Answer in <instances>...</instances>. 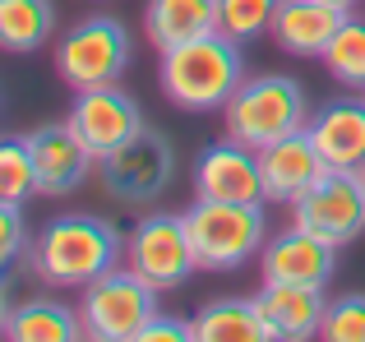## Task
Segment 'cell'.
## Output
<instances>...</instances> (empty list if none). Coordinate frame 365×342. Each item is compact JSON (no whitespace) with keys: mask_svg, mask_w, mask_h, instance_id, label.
<instances>
[{"mask_svg":"<svg viewBox=\"0 0 365 342\" xmlns=\"http://www.w3.org/2000/svg\"><path fill=\"white\" fill-rule=\"evenodd\" d=\"M158 83L171 107L180 111H222L232 93L245 83L241 42L227 33H208L195 42H180L162 51Z\"/></svg>","mask_w":365,"mask_h":342,"instance_id":"obj_1","label":"cell"},{"mask_svg":"<svg viewBox=\"0 0 365 342\" xmlns=\"http://www.w3.org/2000/svg\"><path fill=\"white\" fill-rule=\"evenodd\" d=\"M125 254V241L111 222L93 213H65L56 222L42 227V236L33 241V273L46 282V287H88L102 273L116 269V259Z\"/></svg>","mask_w":365,"mask_h":342,"instance_id":"obj_2","label":"cell"},{"mask_svg":"<svg viewBox=\"0 0 365 342\" xmlns=\"http://www.w3.org/2000/svg\"><path fill=\"white\" fill-rule=\"evenodd\" d=\"M222 116H227V139L255 148V153L310 125L305 88L296 79H287V74H255V79H245L232 93V102L222 107Z\"/></svg>","mask_w":365,"mask_h":342,"instance_id":"obj_3","label":"cell"},{"mask_svg":"<svg viewBox=\"0 0 365 342\" xmlns=\"http://www.w3.org/2000/svg\"><path fill=\"white\" fill-rule=\"evenodd\" d=\"M185 232L204 273H232L264 250V204L199 199L185 213Z\"/></svg>","mask_w":365,"mask_h":342,"instance_id":"obj_4","label":"cell"},{"mask_svg":"<svg viewBox=\"0 0 365 342\" xmlns=\"http://www.w3.org/2000/svg\"><path fill=\"white\" fill-rule=\"evenodd\" d=\"M158 315V287L143 282L130 264H116L111 273H102L98 282L83 287V333L98 338V342H134L139 328Z\"/></svg>","mask_w":365,"mask_h":342,"instance_id":"obj_5","label":"cell"},{"mask_svg":"<svg viewBox=\"0 0 365 342\" xmlns=\"http://www.w3.org/2000/svg\"><path fill=\"white\" fill-rule=\"evenodd\" d=\"M130 65V33L120 19L111 14H93L83 24H74L70 33L56 42V70L74 93L83 88H102L116 83Z\"/></svg>","mask_w":365,"mask_h":342,"instance_id":"obj_6","label":"cell"},{"mask_svg":"<svg viewBox=\"0 0 365 342\" xmlns=\"http://www.w3.org/2000/svg\"><path fill=\"white\" fill-rule=\"evenodd\" d=\"M98 176L116 204H153L176 176V153L158 130L143 125L134 139H125L116 153L98 157Z\"/></svg>","mask_w":365,"mask_h":342,"instance_id":"obj_7","label":"cell"},{"mask_svg":"<svg viewBox=\"0 0 365 342\" xmlns=\"http://www.w3.org/2000/svg\"><path fill=\"white\" fill-rule=\"evenodd\" d=\"M296 227L324 236L329 245H351L365 232V176L361 171L329 167L301 199L292 204Z\"/></svg>","mask_w":365,"mask_h":342,"instance_id":"obj_8","label":"cell"},{"mask_svg":"<svg viewBox=\"0 0 365 342\" xmlns=\"http://www.w3.org/2000/svg\"><path fill=\"white\" fill-rule=\"evenodd\" d=\"M125 264L139 273L143 282H153L158 291H176L190 282V273L199 269L195 245H190L185 217L176 213H153L125 241Z\"/></svg>","mask_w":365,"mask_h":342,"instance_id":"obj_9","label":"cell"},{"mask_svg":"<svg viewBox=\"0 0 365 342\" xmlns=\"http://www.w3.org/2000/svg\"><path fill=\"white\" fill-rule=\"evenodd\" d=\"M70 130L88 144L93 157H107V153H116L125 139H134L143 130V111L130 93L116 88V83H102V88L74 93Z\"/></svg>","mask_w":365,"mask_h":342,"instance_id":"obj_10","label":"cell"},{"mask_svg":"<svg viewBox=\"0 0 365 342\" xmlns=\"http://www.w3.org/2000/svg\"><path fill=\"white\" fill-rule=\"evenodd\" d=\"M28 148H33V167H37V195L42 199H65L88 180V171L98 157L88 153L79 135L65 125H42L28 135Z\"/></svg>","mask_w":365,"mask_h":342,"instance_id":"obj_11","label":"cell"},{"mask_svg":"<svg viewBox=\"0 0 365 342\" xmlns=\"http://www.w3.org/2000/svg\"><path fill=\"white\" fill-rule=\"evenodd\" d=\"M264 282H301V287H329L338 269V245L324 236L292 227V232L264 241Z\"/></svg>","mask_w":365,"mask_h":342,"instance_id":"obj_12","label":"cell"},{"mask_svg":"<svg viewBox=\"0 0 365 342\" xmlns=\"http://www.w3.org/2000/svg\"><path fill=\"white\" fill-rule=\"evenodd\" d=\"M195 190L199 199H232V204H264V176L259 153L236 139L204 148L195 162Z\"/></svg>","mask_w":365,"mask_h":342,"instance_id":"obj_13","label":"cell"},{"mask_svg":"<svg viewBox=\"0 0 365 342\" xmlns=\"http://www.w3.org/2000/svg\"><path fill=\"white\" fill-rule=\"evenodd\" d=\"M347 19H351V9L333 5V0H282L273 19V42L287 56L324 61V51L333 46V37L342 33Z\"/></svg>","mask_w":365,"mask_h":342,"instance_id":"obj_14","label":"cell"},{"mask_svg":"<svg viewBox=\"0 0 365 342\" xmlns=\"http://www.w3.org/2000/svg\"><path fill=\"white\" fill-rule=\"evenodd\" d=\"M324 157L305 130L259 148V176H264V204H296L314 180L324 176Z\"/></svg>","mask_w":365,"mask_h":342,"instance_id":"obj_15","label":"cell"},{"mask_svg":"<svg viewBox=\"0 0 365 342\" xmlns=\"http://www.w3.org/2000/svg\"><path fill=\"white\" fill-rule=\"evenodd\" d=\"M305 135L314 139L324 167L361 171L365 167V98H338L329 107H319L305 125Z\"/></svg>","mask_w":365,"mask_h":342,"instance_id":"obj_16","label":"cell"},{"mask_svg":"<svg viewBox=\"0 0 365 342\" xmlns=\"http://www.w3.org/2000/svg\"><path fill=\"white\" fill-rule=\"evenodd\" d=\"M264 324L273 328V338L282 342H305V338H319L324 324V287H301V282H264V291L255 296Z\"/></svg>","mask_w":365,"mask_h":342,"instance_id":"obj_17","label":"cell"},{"mask_svg":"<svg viewBox=\"0 0 365 342\" xmlns=\"http://www.w3.org/2000/svg\"><path fill=\"white\" fill-rule=\"evenodd\" d=\"M143 28L158 51L217 33V0H148Z\"/></svg>","mask_w":365,"mask_h":342,"instance_id":"obj_18","label":"cell"},{"mask_svg":"<svg viewBox=\"0 0 365 342\" xmlns=\"http://www.w3.org/2000/svg\"><path fill=\"white\" fill-rule=\"evenodd\" d=\"M273 328L264 324L255 301L227 296V301H208L195 315V342H268Z\"/></svg>","mask_w":365,"mask_h":342,"instance_id":"obj_19","label":"cell"},{"mask_svg":"<svg viewBox=\"0 0 365 342\" xmlns=\"http://www.w3.org/2000/svg\"><path fill=\"white\" fill-rule=\"evenodd\" d=\"M56 33L51 0H0V51L28 56L42 51Z\"/></svg>","mask_w":365,"mask_h":342,"instance_id":"obj_20","label":"cell"},{"mask_svg":"<svg viewBox=\"0 0 365 342\" xmlns=\"http://www.w3.org/2000/svg\"><path fill=\"white\" fill-rule=\"evenodd\" d=\"M83 333V319L74 310H65L61 301H24L19 310H9L5 338L14 342H74Z\"/></svg>","mask_w":365,"mask_h":342,"instance_id":"obj_21","label":"cell"},{"mask_svg":"<svg viewBox=\"0 0 365 342\" xmlns=\"http://www.w3.org/2000/svg\"><path fill=\"white\" fill-rule=\"evenodd\" d=\"M324 70L342 83V88H365V19H347L333 46L324 51Z\"/></svg>","mask_w":365,"mask_h":342,"instance_id":"obj_22","label":"cell"},{"mask_svg":"<svg viewBox=\"0 0 365 342\" xmlns=\"http://www.w3.org/2000/svg\"><path fill=\"white\" fill-rule=\"evenodd\" d=\"M37 195V167L28 139H0V204H19Z\"/></svg>","mask_w":365,"mask_h":342,"instance_id":"obj_23","label":"cell"},{"mask_svg":"<svg viewBox=\"0 0 365 342\" xmlns=\"http://www.w3.org/2000/svg\"><path fill=\"white\" fill-rule=\"evenodd\" d=\"M282 0H217V33L250 42L259 33H273V19Z\"/></svg>","mask_w":365,"mask_h":342,"instance_id":"obj_24","label":"cell"},{"mask_svg":"<svg viewBox=\"0 0 365 342\" xmlns=\"http://www.w3.org/2000/svg\"><path fill=\"white\" fill-rule=\"evenodd\" d=\"M319 338H329V342H365V296H361V291L329 301L324 324H319Z\"/></svg>","mask_w":365,"mask_h":342,"instance_id":"obj_25","label":"cell"},{"mask_svg":"<svg viewBox=\"0 0 365 342\" xmlns=\"http://www.w3.org/2000/svg\"><path fill=\"white\" fill-rule=\"evenodd\" d=\"M28 245V227H24V208L19 204H0V278L19 264Z\"/></svg>","mask_w":365,"mask_h":342,"instance_id":"obj_26","label":"cell"},{"mask_svg":"<svg viewBox=\"0 0 365 342\" xmlns=\"http://www.w3.org/2000/svg\"><path fill=\"white\" fill-rule=\"evenodd\" d=\"M195 338V324H180V319H167V315H153L148 324L139 328L134 342H190Z\"/></svg>","mask_w":365,"mask_h":342,"instance_id":"obj_27","label":"cell"},{"mask_svg":"<svg viewBox=\"0 0 365 342\" xmlns=\"http://www.w3.org/2000/svg\"><path fill=\"white\" fill-rule=\"evenodd\" d=\"M5 324H9V306H5V282H0V333H5Z\"/></svg>","mask_w":365,"mask_h":342,"instance_id":"obj_28","label":"cell"},{"mask_svg":"<svg viewBox=\"0 0 365 342\" xmlns=\"http://www.w3.org/2000/svg\"><path fill=\"white\" fill-rule=\"evenodd\" d=\"M333 5H347V9H351V5H356V0H333Z\"/></svg>","mask_w":365,"mask_h":342,"instance_id":"obj_29","label":"cell"},{"mask_svg":"<svg viewBox=\"0 0 365 342\" xmlns=\"http://www.w3.org/2000/svg\"><path fill=\"white\" fill-rule=\"evenodd\" d=\"M361 98H365V88H361Z\"/></svg>","mask_w":365,"mask_h":342,"instance_id":"obj_30","label":"cell"},{"mask_svg":"<svg viewBox=\"0 0 365 342\" xmlns=\"http://www.w3.org/2000/svg\"><path fill=\"white\" fill-rule=\"evenodd\" d=\"M361 176H365V167H361Z\"/></svg>","mask_w":365,"mask_h":342,"instance_id":"obj_31","label":"cell"}]
</instances>
